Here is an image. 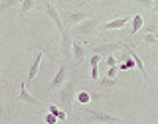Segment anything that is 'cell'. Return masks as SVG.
Masks as SVG:
<instances>
[{
	"label": "cell",
	"mask_w": 158,
	"mask_h": 124,
	"mask_svg": "<svg viewBox=\"0 0 158 124\" xmlns=\"http://www.w3.org/2000/svg\"><path fill=\"white\" fill-rule=\"evenodd\" d=\"M117 71H118V67H109V71H107V75H105V77H111V79H115Z\"/></svg>",
	"instance_id": "obj_22"
},
{
	"label": "cell",
	"mask_w": 158,
	"mask_h": 124,
	"mask_svg": "<svg viewBox=\"0 0 158 124\" xmlns=\"http://www.w3.org/2000/svg\"><path fill=\"white\" fill-rule=\"evenodd\" d=\"M99 22H101V18L99 16H91V18H87V20H83V22H79L73 26V34L75 36H93L95 34V30L99 28Z\"/></svg>",
	"instance_id": "obj_3"
},
{
	"label": "cell",
	"mask_w": 158,
	"mask_h": 124,
	"mask_svg": "<svg viewBox=\"0 0 158 124\" xmlns=\"http://www.w3.org/2000/svg\"><path fill=\"white\" fill-rule=\"evenodd\" d=\"M0 83H4V77H2V73H0Z\"/></svg>",
	"instance_id": "obj_26"
},
{
	"label": "cell",
	"mask_w": 158,
	"mask_h": 124,
	"mask_svg": "<svg viewBox=\"0 0 158 124\" xmlns=\"http://www.w3.org/2000/svg\"><path fill=\"white\" fill-rule=\"evenodd\" d=\"M89 63H91V79L93 81H99V63H101V55L93 53L89 57Z\"/></svg>",
	"instance_id": "obj_12"
},
{
	"label": "cell",
	"mask_w": 158,
	"mask_h": 124,
	"mask_svg": "<svg viewBox=\"0 0 158 124\" xmlns=\"http://www.w3.org/2000/svg\"><path fill=\"white\" fill-rule=\"evenodd\" d=\"M36 6V0H22L20 2V16H26L30 10H34Z\"/></svg>",
	"instance_id": "obj_14"
},
{
	"label": "cell",
	"mask_w": 158,
	"mask_h": 124,
	"mask_svg": "<svg viewBox=\"0 0 158 124\" xmlns=\"http://www.w3.org/2000/svg\"><path fill=\"white\" fill-rule=\"evenodd\" d=\"M22 0H2V4H0V12H4V10H8V8H12V6H16V4H20Z\"/></svg>",
	"instance_id": "obj_17"
},
{
	"label": "cell",
	"mask_w": 158,
	"mask_h": 124,
	"mask_svg": "<svg viewBox=\"0 0 158 124\" xmlns=\"http://www.w3.org/2000/svg\"><path fill=\"white\" fill-rule=\"evenodd\" d=\"M0 116H4L6 120H10L8 110H6V105H4V101H2V95H0Z\"/></svg>",
	"instance_id": "obj_20"
},
{
	"label": "cell",
	"mask_w": 158,
	"mask_h": 124,
	"mask_svg": "<svg viewBox=\"0 0 158 124\" xmlns=\"http://www.w3.org/2000/svg\"><path fill=\"white\" fill-rule=\"evenodd\" d=\"M65 73H67V67H65V65H59L57 73L53 75V79H52V81H49V85H48V89H46V91H48V93H56L57 89L61 87L63 83H65Z\"/></svg>",
	"instance_id": "obj_6"
},
{
	"label": "cell",
	"mask_w": 158,
	"mask_h": 124,
	"mask_svg": "<svg viewBox=\"0 0 158 124\" xmlns=\"http://www.w3.org/2000/svg\"><path fill=\"white\" fill-rule=\"evenodd\" d=\"M40 63H42V49H40V51H36V57H34L32 65H30V71H28V81H30V83L36 79L38 71H40Z\"/></svg>",
	"instance_id": "obj_11"
},
{
	"label": "cell",
	"mask_w": 158,
	"mask_h": 124,
	"mask_svg": "<svg viewBox=\"0 0 158 124\" xmlns=\"http://www.w3.org/2000/svg\"><path fill=\"white\" fill-rule=\"evenodd\" d=\"M152 8H154V12L158 14V2H154V4H152Z\"/></svg>",
	"instance_id": "obj_25"
},
{
	"label": "cell",
	"mask_w": 158,
	"mask_h": 124,
	"mask_svg": "<svg viewBox=\"0 0 158 124\" xmlns=\"http://www.w3.org/2000/svg\"><path fill=\"white\" fill-rule=\"evenodd\" d=\"M107 65L109 67H117V57L113 55V53H111V55H107Z\"/></svg>",
	"instance_id": "obj_21"
},
{
	"label": "cell",
	"mask_w": 158,
	"mask_h": 124,
	"mask_svg": "<svg viewBox=\"0 0 158 124\" xmlns=\"http://www.w3.org/2000/svg\"><path fill=\"white\" fill-rule=\"evenodd\" d=\"M144 34H156L158 32V24L156 22H148V24H144Z\"/></svg>",
	"instance_id": "obj_18"
},
{
	"label": "cell",
	"mask_w": 158,
	"mask_h": 124,
	"mask_svg": "<svg viewBox=\"0 0 158 124\" xmlns=\"http://www.w3.org/2000/svg\"><path fill=\"white\" fill-rule=\"evenodd\" d=\"M138 4H140V6H146V8H150L152 4H154V0H136Z\"/></svg>",
	"instance_id": "obj_24"
},
{
	"label": "cell",
	"mask_w": 158,
	"mask_h": 124,
	"mask_svg": "<svg viewBox=\"0 0 158 124\" xmlns=\"http://www.w3.org/2000/svg\"><path fill=\"white\" fill-rule=\"evenodd\" d=\"M79 110H81L85 116H89L93 122H99V124H123V122H125L123 118L113 116V114H109V112H105V110H99V108H89V106L81 105Z\"/></svg>",
	"instance_id": "obj_2"
},
{
	"label": "cell",
	"mask_w": 158,
	"mask_h": 124,
	"mask_svg": "<svg viewBox=\"0 0 158 124\" xmlns=\"http://www.w3.org/2000/svg\"><path fill=\"white\" fill-rule=\"evenodd\" d=\"M87 18H91V14H89L87 10H81V12H65V14H61V22H63V26H75V24L83 22V20H87Z\"/></svg>",
	"instance_id": "obj_5"
},
{
	"label": "cell",
	"mask_w": 158,
	"mask_h": 124,
	"mask_svg": "<svg viewBox=\"0 0 158 124\" xmlns=\"http://www.w3.org/2000/svg\"><path fill=\"white\" fill-rule=\"evenodd\" d=\"M117 49H123V42H99L95 46H91V53L107 57V55H111V53H115Z\"/></svg>",
	"instance_id": "obj_4"
},
{
	"label": "cell",
	"mask_w": 158,
	"mask_h": 124,
	"mask_svg": "<svg viewBox=\"0 0 158 124\" xmlns=\"http://www.w3.org/2000/svg\"><path fill=\"white\" fill-rule=\"evenodd\" d=\"M18 101L20 102H26V105H34V106H42V101H38L36 97H32L26 89V83L20 81V93H18Z\"/></svg>",
	"instance_id": "obj_7"
},
{
	"label": "cell",
	"mask_w": 158,
	"mask_h": 124,
	"mask_svg": "<svg viewBox=\"0 0 158 124\" xmlns=\"http://www.w3.org/2000/svg\"><path fill=\"white\" fill-rule=\"evenodd\" d=\"M142 26H144V18L140 16V14H135V16H132V28H131V36L128 38H132L135 36V34L138 32V30H140Z\"/></svg>",
	"instance_id": "obj_13"
},
{
	"label": "cell",
	"mask_w": 158,
	"mask_h": 124,
	"mask_svg": "<svg viewBox=\"0 0 158 124\" xmlns=\"http://www.w3.org/2000/svg\"><path fill=\"white\" fill-rule=\"evenodd\" d=\"M71 53H73V59H75V61H83V59L87 57V53H89L87 43L79 42V39L71 42Z\"/></svg>",
	"instance_id": "obj_8"
},
{
	"label": "cell",
	"mask_w": 158,
	"mask_h": 124,
	"mask_svg": "<svg viewBox=\"0 0 158 124\" xmlns=\"http://www.w3.org/2000/svg\"><path fill=\"white\" fill-rule=\"evenodd\" d=\"M77 101L81 102V105H87V102L91 101V95H89L87 91H81V93H79V97H77Z\"/></svg>",
	"instance_id": "obj_19"
},
{
	"label": "cell",
	"mask_w": 158,
	"mask_h": 124,
	"mask_svg": "<svg viewBox=\"0 0 158 124\" xmlns=\"http://www.w3.org/2000/svg\"><path fill=\"white\" fill-rule=\"evenodd\" d=\"M75 91H77L75 83H73V81H67V83H63L61 91L57 93V102H59V106H61V110H65L67 114L71 112V108H73V101H75Z\"/></svg>",
	"instance_id": "obj_1"
},
{
	"label": "cell",
	"mask_w": 158,
	"mask_h": 124,
	"mask_svg": "<svg viewBox=\"0 0 158 124\" xmlns=\"http://www.w3.org/2000/svg\"><path fill=\"white\" fill-rule=\"evenodd\" d=\"M46 122H48V124H56V122H57V118L53 116L52 112H48V114H46Z\"/></svg>",
	"instance_id": "obj_23"
},
{
	"label": "cell",
	"mask_w": 158,
	"mask_h": 124,
	"mask_svg": "<svg viewBox=\"0 0 158 124\" xmlns=\"http://www.w3.org/2000/svg\"><path fill=\"white\" fill-rule=\"evenodd\" d=\"M142 42L148 46H154V43H158V36L156 34H142Z\"/></svg>",
	"instance_id": "obj_16"
},
{
	"label": "cell",
	"mask_w": 158,
	"mask_h": 124,
	"mask_svg": "<svg viewBox=\"0 0 158 124\" xmlns=\"http://www.w3.org/2000/svg\"><path fill=\"white\" fill-rule=\"evenodd\" d=\"M123 49H125V51H128V55H131L132 59H135V65L140 69V73H142V77L146 79V69H144V63H142V59L136 55V51H135V47L132 46H128L127 42H123Z\"/></svg>",
	"instance_id": "obj_10"
},
{
	"label": "cell",
	"mask_w": 158,
	"mask_h": 124,
	"mask_svg": "<svg viewBox=\"0 0 158 124\" xmlns=\"http://www.w3.org/2000/svg\"><path fill=\"white\" fill-rule=\"evenodd\" d=\"M128 22H131V18H128V16H125V18H117V20H111V22L99 24V30H121V28H125Z\"/></svg>",
	"instance_id": "obj_9"
},
{
	"label": "cell",
	"mask_w": 158,
	"mask_h": 124,
	"mask_svg": "<svg viewBox=\"0 0 158 124\" xmlns=\"http://www.w3.org/2000/svg\"><path fill=\"white\" fill-rule=\"evenodd\" d=\"M99 85L107 87V89H113V87H121L123 83L117 81V79H111V77H103V79H99Z\"/></svg>",
	"instance_id": "obj_15"
}]
</instances>
